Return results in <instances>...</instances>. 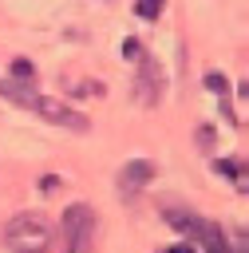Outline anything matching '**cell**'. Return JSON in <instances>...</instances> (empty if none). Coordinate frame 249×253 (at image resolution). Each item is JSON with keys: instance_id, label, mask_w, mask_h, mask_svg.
I'll return each instance as SVG.
<instances>
[{"instance_id": "3957f363", "label": "cell", "mask_w": 249, "mask_h": 253, "mask_svg": "<svg viewBox=\"0 0 249 253\" xmlns=\"http://www.w3.org/2000/svg\"><path fill=\"white\" fill-rule=\"evenodd\" d=\"M134 91H138V103H146V107H154V103L162 99L166 79H162V67H158V59H154V55H142V59H138Z\"/></svg>"}, {"instance_id": "7a4b0ae2", "label": "cell", "mask_w": 249, "mask_h": 253, "mask_svg": "<svg viewBox=\"0 0 249 253\" xmlns=\"http://www.w3.org/2000/svg\"><path fill=\"white\" fill-rule=\"evenodd\" d=\"M59 229H63V253H83L91 245V237H95V210L83 206V202L67 206Z\"/></svg>"}, {"instance_id": "277c9868", "label": "cell", "mask_w": 249, "mask_h": 253, "mask_svg": "<svg viewBox=\"0 0 249 253\" xmlns=\"http://www.w3.org/2000/svg\"><path fill=\"white\" fill-rule=\"evenodd\" d=\"M32 111H36V115H43L47 123H55V126H63V130H75V134H83V130L91 126V123H87V119H83L79 111H71V107H63L59 99H43V95H40Z\"/></svg>"}, {"instance_id": "8992f818", "label": "cell", "mask_w": 249, "mask_h": 253, "mask_svg": "<svg viewBox=\"0 0 249 253\" xmlns=\"http://www.w3.org/2000/svg\"><path fill=\"white\" fill-rule=\"evenodd\" d=\"M0 95L8 99V103H16V107H36V99H40V91L32 87V79H20V75H8V79H0Z\"/></svg>"}, {"instance_id": "6da1fadb", "label": "cell", "mask_w": 249, "mask_h": 253, "mask_svg": "<svg viewBox=\"0 0 249 253\" xmlns=\"http://www.w3.org/2000/svg\"><path fill=\"white\" fill-rule=\"evenodd\" d=\"M51 237H55L51 217H43L36 210H24V213L4 221V245L12 253H43L51 245Z\"/></svg>"}, {"instance_id": "52a82bcc", "label": "cell", "mask_w": 249, "mask_h": 253, "mask_svg": "<svg viewBox=\"0 0 249 253\" xmlns=\"http://www.w3.org/2000/svg\"><path fill=\"white\" fill-rule=\"evenodd\" d=\"M162 12V0H138L134 4V16H142V20H154Z\"/></svg>"}, {"instance_id": "ba28073f", "label": "cell", "mask_w": 249, "mask_h": 253, "mask_svg": "<svg viewBox=\"0 0 249 253\" xmlns=\"http://www.w3.org/2000/svg\"><path fill=\"white\" fill-rule=\"evenodd\" d=\"M12 75H20V79H32L36 71H32V63H28V59H12Z\"/></svg>"}, {"instance_id": "9c48e42d", "label": "cell", "mask_w": 249, "mask_h": 253, "mask_svg": "<svg viewBox=\"0 0 249 253\" xmlns=\"http://www.w3.org/2000/svg\"><path fill=\"white\" fill-rule=\"evenodd\" d=\"M206 87H213V91H225V79H221V75H206Z\"/></svg>"}, {"instance_id": "5b68a950", "label": "cell", "mask_w": 249, "mask_h": 253, "mask_svg": "<svg viewBox=\"0 0 249 253\" xmlns=\"http://www.w3.org/2000/svg\"><path fill=\"white\" fill-rule=\"evenodd\" d=\"M154 178V166L146 158H130L123 170H119V190L123 198H138V190H146V182Z\"/></svg>"}]
</instances>
